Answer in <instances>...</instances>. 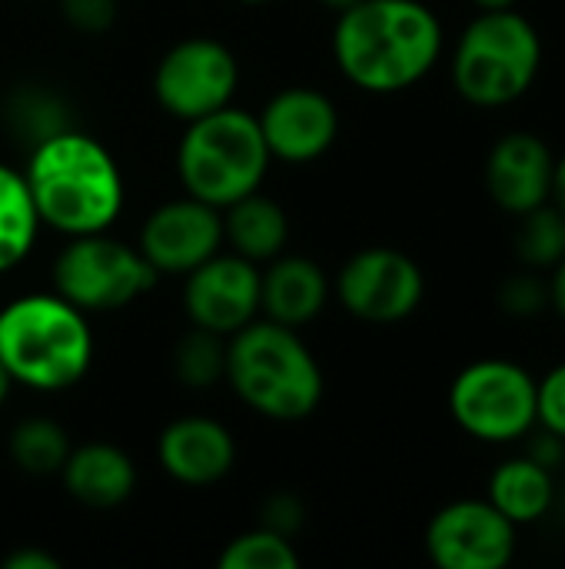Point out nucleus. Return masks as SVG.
Instances as JSON below:
<instances>
[{
    "label": "nucleus",
    "mask_w": 565,
    "mask_h": 569,
    "mask_svg": "<svg viewBox=\"0 0 565 569\" xmlns=\"http://www.w3.org/2000/svg\"><path fill=\"white\" fill-rule=\"evenodd\" d=\"M486 500L516 527L539 523L556 500V477L553 467L539 463L536 457H509L503 460L486 487Z\"/></svg>",
    "instance_id": "obj_19"
},
{
    "label": "nucleus",
    "mask_w": 565,
    "mask_h": 569,
    "mask_svg": "<svg viewBox=\"0 0 565 569\" xmlns=\"http://www.w3.org/2000/svg\"><path fill=\"white\" fill-rule=\"evenodd\" d=\"M240 3H270V0H240Z\"/></svg>",
    "instance_id": "obj_36"
},
{
    "label": "nucleus",
    "mask_w": 565,
    "mask_h": 569,
    "mask_svg": "<svg viewBox=\"0 0 565 569\" xmlns=\"http://www.w3.org/2000/svg\"><path fill=\"white\" fill-rule=\"evenodd\" d=\"M220 213H223V243H230L233 253L253 263H270L286 250L290 240L286 210L266 193L253 190L236 203L223 207Z\"/></svg>",
    "instance_id": "obj_20"
},
{
    "label": "nucleus",
    "mask_w": 565,
    "mask_h": 569,
    "mask_svg": "<svg viewBox=\"0 0 565 569\" xmlns=\"http://www.w3.org/2000/svg\"><path fill=\"white\" fill-rule=\"evenodd\" d=\"M516 220L519 227H516L513 247H516L519 263L526 270L549 273L565 257V213L553 200H546L543 207L519 213Z\"/></svg>",
    "instance_id": "obj_23"
},
{
    "label": "nucleus",
    "mask_w": 565,
    "mask_h": 569,
    "mask_svg": "<svg viewBox=\"0 0 565 569\" xmlns=\"http://www.w3.org/2000/svg\"><path fill=\"white\" fill-rule=\"evenodd\" d=\"M67 493L93 510L120 507L137 490L133 460L113 443H83L70 447V457L60 470Z\"/></svg>",
    "instance_id": "obj_18"
},
{
    "label": "nucleus",
    "mask_w": 565,
    "mask_h": 569,
    "mask_svg": "<svg viewBox=\"0 0 565 569\" xmlns=\"http://www.w3.org/2000/svg\"><path fill=\"white\" fill-rule=\"evenodd\" d=\"M173 373L190 390H210L226 373V337L193 327L173 347Z\"/></svg>",
    "instance_id": "obj_24"
},
{
    "label": "nucleus",
    "mask_w": 565,
    "mask_h": 569,
    "mask_svg": "<svg viewBox=\"0 0 565 569\" xmlns=\"http://www.w3.org/2000/svg\"><path fill=\"white\" fill-rule=\"evenodd\" d=\"M40 227L23 173L0 163V273L13 270L30 253Z\"/></svg>",
    "instance_id": "obj_21"
},
{
    "label": "nucleus",
    "mask_w": 565,
    "mask_h": 569,
    "mask_svg": "<svg viewBox=\"0 0 565 569\" xmlns=\"http://www.w3.org/2000/svg\"><path fill=\"white\" fill-rule=\"evenodd\" d=\"M260 527L293 540V533L303 527V503L293 493H273L270 500H263L260 510Z\"/></svg>",
    "instance_id": "obj_29"
},
{
    "label": "nucleus",
    "mask_w": 565,
    "mask_h": 569,
    "mask_svg": "<svg viewBox=\"0 0 565 569\" xmlns=\"http://www.w3.org/2000/svg\"><path fill=\"white\" fill-rule=\"evenodd\" d=\"M330 300V280L310 257H273L260 270V313L283 327H303L323 313Z\"/></svg>",
    "instance_id": "obj_17"
},
{
    "label": "nucleus",
    "mask_w": 565,
    "mask_h": 569,
    "mask_svg": "<svg viewBox=\"0 0 565 569\" xmlns=\"http://www.w3.org/2000/svg\"><path fill=\"white\" fill-rule=\"evenodd\" d=\"M233 393L260 417L293 423L323 400V370L293 327L250 320L226 337V373Z\"/></svg>",
    "instance_id": "obj_4"
},
{
    "label": "nucleus",
    "mask_w": 565,
    "mask_h": 569,
    "mask_svg": "<svg viewBox=\"0 0 565 569\" xmlns=\"http://www.w3.org/2000/svg\"><path fill=\"white\" fill-rule=\"evenodd\" d=\"M519 527L486 497L453 500L426 527V553L440 569H503L513 563Z\"/></svg>",
    "instance_id": "obj_11"
},
{
    "label": "nucleus",
    "mask_w": 565,
    "mask_h": 569,
    "mask_svg": "<svg viewBox=\"0 0 565 569\" xmlns=\"http://www.w3.org/2000/svg\"><path fill=\"white\" fill-rule=\"evenodd\" d=\"M553 177H556V153L533 130L503 133L490 147L483 167L490 200L509 217L529 213L546 200H553Z\"/></svg>",
    "instance_id": "obj_14"
},
{
    "label": "nucleus",
    "mask_w": 565,
    "mask_h": 569,
    "mask_svg": "<svg viewBox=\"0 0 565 569\" xmlns=\"http://www.w3.org/2000/svg\"><path fill=\"white\" fill-rule=\"evenodd\" d=\"M183 310L193 327L233 337L260 313V267L240 253H213L186 273Z\"/></svg>",
    "instance_id": "obj_12"
},
{
    "label": "nucleus",
    "mask_w": 565,
    "mask_h": 569,
    "mask_svg": "<svg viewBox=\"0 0 565 569\" xmlns=\"http://www.w3.org/2000/svg\"><path fill=\"white\" fill-rule=\"evenodd\" d=\"M0 363L13 383L40 393L70 390L93 363L87 313L60 293H27L0 310Z\"/></svg>",
    "instance_id": "obj_3"
},
{
    "label": "nucleus",
    "mask_w": 565,
    "mask_h": 569,
    "mask_svg": "<svg viewBox=\"0 0 565 569\" xmlns=\"http://www.w3.org/2000/svg\"><path fill=\"white\" fill-rule=\"evenodd\" d=\"M220 569H296L300 553L293 550V540L256 527L250 533L233 537L223 553H220Z\"/></svg>",
    "instance_id": "obj_25"
},
{
    "label": "nucleus",
    "mask_w": 565,
    "mask_h": 569,
    "mask_svg": "<svg viewBox=\"0 0 565 569\" xmlns=\"http://www.w3.org/2000/svg\"><path fill=\"white\" fill-rule=\"evenodd\" d=\"M23 180L40 223L63 237L110 230L123 210V177L110 150L80 130H57L33 143Z\"/></svg>",
    "instance_id": "obj_2"
},
{
    "label": "nucleus",
    "mask_w": 565,
    "mask_h": 569,
    "mask_svg": "<svg viewBox=\"0 0 565 569\" xmlns=\"http://www.w3.org/2000/svg\"><path fill=\"white\" fill-rule=\"evenodd\" d=\"M536 427L565 440V363L536 380Z\"/></svg>",
    "instance_id": "obj_27"
},
{
    "label": "nucleus",
    "mask_w": 565,
    "mask_h": 569,
    "mask_svg": "<svg viewBox=\"0 0 565 569\" xmlns=\"http://www.w3.org/2000/svg\"><path fill=\"white\" fill-rule=\"evenodd\" d=\"M157 277L160 273L137 247L107 237V230L70 237L53 260V293L83 313L123 310L150 293Z\"/></svg>",
    "instance_id": "obj_8"
},
{
    "label": "nucleus",
    "mask_w": 565,
    "mask_h": 569,
    "mask_svg": "<svg viewBox=\"0 0 565 569\" xmlns=\"http://www.w3.org/2000/svg\"><path fill=\"white\" fill-rule=\"evenodd\" d=\"M7 450H10V460L17 463V470H23L30 477H53L63 470V463L70 457V440L60 423H53L47 417H30L10 430Z\"/></svg>",
    "instance_id": "obj_22"
},
{
    "label": "nucleus",
    "mask_w": 565,
    "mask_h": 569,
    "mask_svg": "<svg viewBox=\"0 0 565 569\" xmlns=\"http://www.w3.org/2000/svg\"><path fill=\"white\" fill-rule=\"evenodd\" d=\"M496 300H500V310L509 313V317H519V320L539 317L543 310H549L546 273H536V270H526V267L519 273H509L500 283Z\"/></svg>",
    "instance_id": "obj_26"
},
{
    "label": "nucleus",
    "mask_w": 565,
    "mask_h": 569,
    "mask_svg": "<svg viewBox=\"0 0 565 569\" xmlns=\"http://www.w3.org/2000/svg\"><path fill=\"white\" fill-rule=\"evenodd\" d=\"M270 160L256 117L236 107L190 120L176 147L183 190L216 210L260 190Z\"/></svg>",
    "instance_id": "obj_6"
},
{
    "label": "nucleus",
    "mask_w": 565,
    "mask_h": 569,
    "mask_svg": "<svg viewBox=\"0 0 565 569\" xmlns=\"http://www.w3.org/2000/svg\"><path fill=\"white\" fill-rule=\"evenodd\" d=\"M326 10H333V13H343V10H350V7H356L360 0H320Z\"/></svg>",
    "instance_id": "obj_34"
},
{
    "label": "nucleus",
    "mask_w": 565,
    "mask_h": 569,
    "mask_svg": "<svg viewBox=\"0 0 565 569\" xmlns=\"http://www.w3.org/2000/svg\"><path fill=\"white\" fill-rule=\"evenodd\" d=\"M223 247V213L196 197L157 207L140 230V253L157 273H190Z\"/></svg>",
    "instance_id": "obj_13"
},
{
    "label": "nucleus",
    "mask_w": 565,
    "mask_h": 569,
    "mask_svg": "<svg viewBox=\"0 0 565 569\" xmlns=\"http://www.w3.org/2000/svg\"><path fill=\"white\" fill-rule=\"evenodd\" d=\"M423 297L420 263L396 247L356 250L336 273V300L363 323H400L420 310Z\"/></svg>",
    "instance_id": "obj_10"
},
{
    "label": "nucleus",
    "mask_w": 565,
    "mask_h": 569,
    "mask_svg": "<svg viewBox=\"0 0 565 569\" xmlns=\"http://www.w3.org/2000/svg\"><path fill=\"white\" fill-rule=\"evenodd\" d=\"M476 10H509V7H516L519 0H470Z\"/></svg>",
    "instance_id": "obj_33"
},
{
    "label": "nucleus",
    "mask_w": 565,
    "mask_h": 569,
    "mask_svg": "<svg viewBox=\"0 0 565 569\" xmlns=\"http://www.w3.org/2000/svg\"><path fill=\"white\" fill-rule=\"evenodd\" d=\"M10 387H13V380H10V373L3 370V363H0V407H3V400L10 397Z\"/></svg>",
    "instance_id": "obj_35"
},
{
    "label": "nucleus",
    "mask_w": 565,
    "mask_h": 569,
    "mask_svg": "<svg viewBox=\"0 0 565 569\" xmlns=\"http://www.w3.org/2000/svg\"><path fill=\"white\" fill-rule=\"evenodd\" d=\"M270 157L286 163H310L323 157L340 133V113L333 100L313 87H286L266 100L256 113Z\"/></svg>",
    "instance_id": "obj_15"
},
{
    "label": "nucleus",
    "mask_w": 565,
    "mask_h": 569,
    "mask_svg": "<svg viewBox=\"0 0 565 569\" xmlns=\"http://www.w3.org/2000/svg\"><path fill=\"white\" fill-rule=\"evenodd\" d=\"M3 569H60V560L50 557V553H43V550L20 547L10 557H3Z\"/></svg>",
    "instance_id": "obj_30"
},
{
    "label": "nucleus",
    "mask_w": 565,
    "mask_h": 569,
    "mask_svg": "<svg viewBox=\"0 0 565 569\" xmlns=\"http://www.w3.org/2000/svg\"><path fill=\"white\" fill-rule=\"evenodd\" d=\"M443 57V23L423 0H360L336 13L333 60L366 93L416 87Z\"/></svg>",
    "instance_id": "obj_1"
},
{
    "label": "nucleus",
    "mask_w": 565,
    "mask_h": 569,
    "mask_svg": "<svg viewBox=\"0 0 565 569\" xmlns=\"http://www.w3.org/2000/svg\"><path fill=\"white\" fill-rule=\"evenodd\" d=\"M63 17L80 33H103L117 20V0H60Z\"/></svg>",
    "instance_id": "obj_28"
},
{
    "label": "nucleus",
    "mask_w": 565,
    "mask_h": 569,
    "mask_svg": "<svg viewBox=\"0 0 565 569\" xmlns=\"http://www.w3.org/2000/svg\"><path fill=\"white\" fill-rule=\"evenodd\" d=\"M450 413L480 443H519L536 430V377L516 360L483 357L450 383Z\"/></svg>",
    "instance_id": "obj_7"
},
{
    "label": "nucleus",
    "mask_w": 565,
    "mask_h": 569,
    "mask_svg": "<svg viewBox=\"0 0 565 569\" xmlns=\"http://www.w3.org/2000/svg\"><path fill=\"white\" fill-rule=\"evenodd\" d=\"M543 67V37L536 23L509 10H480L456 37L450 77L456 93L483 110L523 100Z\"/></svg>",
    "instance_id": "obj_5"
},
{
    "label": "nucleus",
    "mask_w": 565,
    "mask_h": 569,
    "mask_svg": "<svg viewBox=\"0 0 565 569\" xmlns=\"http://www.w3.org/2000/svg\"><path fill=\"white\" fill-rule=\"evenodd\" d=\"M236 87L240 63L233 50L213 37H186L173 43L153 70L157 103L183 123L230 107Z\"/></svg>",
    "instance_id": "obj_9"
},
{
    "label": "nucleus",
    "mask_w": 565,
    "mask_h": 569,
    "mask_svg": "<svg viewBox=\"0 0 565 569\" xmlns=\"http://www.w3.org/2000/svg\"><path fill=\"white\" fill-rule=\"evenodd\" d=\"M160 467L183 487H213L236 463L233 433L210 417H180L157 440Z\"/></svg>",
    "instance_id": "obj_16"
},
{
    "label": "nucleus",
    "mask_w": 565,
    "mask_h": 569,
    "mask_svg": "<svg viewBox=\"0 0 565 569\" xmlns=\"http://www.w3.org/2000/svg\"><path fill=\"white\" fill-rule=\"evenodd\" d=\"M546 287H549V310H556L565 320V257L546 273Z\"/></svg>",
    "instance_id": "obj_31"
},
{
    "label": "nucleus",
    "mask_w": 565,
    "mask_h": 569,
    "mask_svg": "<svg viewBox=\"0 0 565 569\" xmlns=\"http://www.w3.org/2000/svg\"><path fill=\"white\" fill-rule=\"evenodd\" d=\"M553 203L565 213V153L556 157V177H553Z\"/></svg>",
    "instance_id": "obj_32"
}]
</instances>
